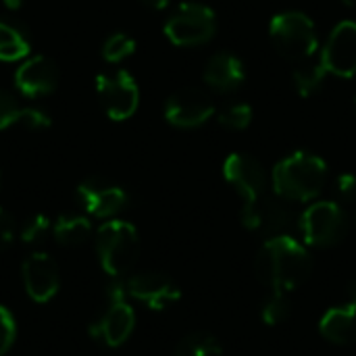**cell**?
Segmentation results:
<instances>
[{
  "label": "cell",
  "mask_w": 356,
  "mask_h": 356,
  "mask_svg": "<svg viewBox=\"0 0 356 356\" xmlns=\"http://www.w3.org/2000/svg\"><path fill=\"white\" fill-rule=\"evenodd\" d=\"M29 40L27 35L13 23L0 21V60L13 63L21 60L29 54Z\"/></svg>",
  "instance_id": "21"
},
{
  "label": "cell",
  "mask_w": 356,
  "mask_h": 356,
  "mask_svg": "<svg viewBox=\"0 0 356 356\" xmlns=\"http://www.w3.org/2000/svg\"><path fill=\"white\" fill-rule=\"evenodd\" d=\"M77 198L81 207L98 219H111L127 204V194L123 188L98 177L81 181L77 186Z\"/></svg>",
  "instance_id": "15"
},
{
  "label": "cell",
  "mask_w": 356,
  "mask_h": 356,
  "mask_svg": "<svg viewBox=\"0 0 356 356\" xmlns=\"http://www.w3.org/2000/svg\"><path fill=\"white\" fill-rule=\"evenodd\" d=\"M244 65L232 52H219L204 67V81L217 92H232L244 81Z\"/></svg>",
  "instance_id": "17"
},
{
  "label": "cell",
  "mask_w": 356,
  "mask_h": 356,
  "mask_svg": "<svg viewBox=\"0 0 356 356\" xmlns=\"http://www.w3.org/2000/svg\"><path fill=\"white\" fill-rule=\"evenodd\" d=\"M298 227L309 246L327 248L344 240L348 232V217L338 202L319 200L300 215Z\"/></svg>",
  "instance_id": "6"
},
{
  "label": "cell",
  "mask_w": 356,
  "mask_h": 356,
  "mask_svg": "<svg viewBox=\"0 0 356 356\" xmlns=\"http://www.w3.org/2000/svg\"><path fill=\"white\" fill-rule=\"evenodd\" d=\"M223 348L219 344V340L211 334L204 332H194L190 336H186L177 348L175 356H221Z\"/></svg>",
  "instance_id": "23"
},
{
  "label": "cell",
  "mask_w": 356,
  "mask_h": 356,
  "mask_svg": "<svg viewBox=\"0 0 356 356\" xmlns=\"http://www.w3.org/2000/svg\"><path fill=\"white\" fill-rule=\"evenodd\" d=\"M50 219L46 215H33L29 221H25V225L21 227V240L25 244H33L46 238V234L50 232Z\"/></svg>",
  "instance_id": "27"
},
{
  "label": "cell",
  "mask_w": 356,
  "mask_h": 356,
  "mask_svg": "<svg viewBox=\"0 0 356 356\" xmlns=\"http://www.w3.org/2000/svg\"><path fill=\"white\" fill-rule=\"evenodd\" d=\"M321 63L327 73L338 77L356 75V23L344 21L334 27L325 48L321 50Z\"/></svg>",
  "instance_id": "12"
},
{
  "label": "cell",
  "mask_w": 356,
  "mask_h": 356,
  "mask_svg": "<svg viewBox=\"0 0 356 356\" xmlns=\"http://www.w3.org/2000/svg\"><path fill=\"white\" fill-rule=\"evenodd\" d=\"M319 332L334 344H355L356 342V305H342L330 309L321 321Z\"/></svg>",
  "instance_id": "18"
},
{
  "label": "cell",
  "mask_w": 356,
  "mask_h": 356,
  "mask_svg": "<svg viewBox=\"0 0 356 356\" xmlns=\"http://www.w3.org/2000/svg\"><path fill=\"white\" fill-rule=\"evenodd\" d=\"M23 286L33 302H48L60 286V275L54 259L46 252H31L21 267Z\"/></svg>",
  "instance_id": "13"
},
{
  "label": "cell",
  "mask_w": 356,
  "mask_h": 356,
  "mask_svg": "<svg viewBox=\"0 0 356 356\" xmlns=\"http://www.w3.org/2000/svg\"><path fill=\"white\" fill-rule=\"evenodd\" d=\"M123 284L127 296L136 298L152 311H165L181 296L177 284L163 273H138Z\"/></svg>",
  "instance_id": "14"
},
{
  "label": "cell",
  "mask_w": 356,
  "mask_h": 356,
  "mask_svg": "<svg viewBox=\"0 0 356 356\" xmlns=\"http://www.w3.org/2000/svg\"><path fill=\"white\" fill-rule=\"evenodd\" d=\"M325 77H327V69L323 67L321 58L319 60H311V63H302L292 73L294 86H296V90H298L300 96L315 94L323 86Z\"/></svg>",
  "instance_id": "22"
},
{
  "label": "cell",
  "mask_w": 356,
  "mask_h": 356,
  "mask_svg": "<svg viewBox=\"0 0 356 356\" xmlns=\"http://www.w3.org/2000/svg\"><path fill=\"white\" fill-rule=\"evenodd\" d=\"M134 52H136V40L121 31L106 38V42L102 46V56L108 63H121L123 58L131 56Z\"/></svg>",
  "instance_id": "24"
},
{
  "label": "cell",
  "mask_w": 356,
  "mask_h": 356,
  "mask_svg": "<svg viewBox=\"0 0 356 356\" xmlns=\"http://www.w3.org/2000/svg\"><path fill=\"white\" fill-rule=\"evenodd\" d=\"M217 17L213 8L198 2H184L165 23V35L175 46H198L213 38Z\"/></svg>",
  "instance_id": "7"
},
{
  "label": "cell",
  "mask_w": 356,
  "mask_h": 356,
  "mask_svg": "<svg viewBox=\"0 0 356 356\" xmlns=\"http://www.w3.org/2000/svg\"><path fill=\"white\" fill-rule=\"evenodd\" d=\"M15 338H17L15 319H13L10 311L0 305V356L8 355V350L13 348Z\"/></svg>",
  "instance_id": "28"
},
{
  "label": "cell",
  "mask_w": 356,
  "mask_h": 356,
  "mask_svg": "<svg viewBox=\"0 0 356 356\" xmlns=\"http://www.w3.org/2000/svg\"><path fill=\"white\" fill-rule=\"evenodd\" d=\"M355 104H356V98H355Z\"/></svg>",
  "instance_id": "35"
},
{
  "label": "cell",
  "mask_w": 356,
  "mask_h": 356,
  "mask_svg": "<svg viewBox=\"0 0 356 356\" xmlns=\"http://www.w3.org/2000/svg\"><path fill=\"white\" fill-rule=\"evenodd\" d=\"M223 175L227 184L244 198V204H252L267 194L265 169L257 159L248 154H229L223 163Z\"/></svg>",
  "instance_id": "10"
},
{
  "label": "cell",
  "mask_w": 356,
  "mask_h": 356,
  "mask_svg": "<svg viewBox=\"0 0 356 356\" xmlns=\"http://www.w3.org/2000/svg\"><path fill=\"white\" fill-rule=\"evenodd\" d=\"M136 327V313L127 302L125 284L115 280L106 288V302L102 313L90 323V336L104 342L111 348L121 346L127 342Z\"/></svg>",
  "instance_id": "5"
},
{
  "label": "cell",
  "mask_w": 356,
  "mask_h": 356,
  "mask_svg": "<svg viewBox=\"0 0 356 356\" xmlns=\"http://www.w3.org/2000/svg\"><path fill=\"white\" fill-rule=\"evenodd\" d=\"M250 121H252V108L244 102L229 104L219 115V123L229 129H246L250 125Z\"/></svg>",
  "instance_id": "26"
},
{
  "label": "cell",
  "mask_w": 356,
  "mask_h": 356,
  "mask_svg": "<svg viewBox=\"0 0 356 356\" xmlns=\"http://www.w3.org/2000/svg\"><path fill=\"white\" fill-rule=\"evenodd\" d=\"M96 92L104 113L113 121L129 119L140 102V90L136 79L127 71L117 73H102L96 77Z\"/></svg>",
  "instance_id": "8"
},
{
  "label": "cell",
  "mask_w": 356,
  "mask_h": 356,
  "mask_svg": "<svg viewBox=\"0 0 356 356\" xmlns=\"http://www.w3.org/2000/svg\"><path fill=\"white\" fill-rule=\"evenodd\" d=\"M92 234V223L83 215H60L52 223V236L63 246H79Z\"/></svg>",
  "instance_id": "20"
},
{
  "label": "cell",
  "mask_w": 356,
  "mask_h": 356,
  "mask_svg": "<svg viewBox=\"0 0 356 356\" xmlns=\"http://www.w3.org/2000/svg\"><path fill=\"white\" fill-rule=\"evenodd\" d=\"M4 4H6L8 8H19V6H21V0H4Z\"/></svg>",
  "instance_id": "33"
},
{
  "label": "cell",
  "mask_w": 356,
  "mask_h": 356,
  "mask_svg": "<svg viewBox=\"0 0 356 356\" xmlns=\"http://www.w3.org/2000/svg\"><path fill=\"white\" fill-rule=\"evenodd\" d=\"M288 200L280 196H263L252 204H244L240 219L246 229L250 232H261L267 238L275 236H288V229L294 225V215L290 207L286 204Z\"/></svg>",
  "instance_id": "9"
},
{
  "label": "cell",
  "mask_w": 356,
  "mask_h": 356,
  "mask_svg": "<svg viewBox=\"0 0 356 356\" xmlns=\"http://www.w3.org/2000/svg\"><path fill=\"white\" fill-rule=\"evenodd\" d=\"M96 252L106 275L113 280L131 271L140 254L138 229L121 219H111L96 234Z\"/></svg>",
  "instance_id": "3"
},
{
  "label": "cell",
  "mask_w": 356,
  "mask_h": 356,
  "mask_svg": "<svg viewBox=\"0 0 356 356\" xmlns=\"http://www.w3.org/2000/svg\"><path fill=\"white\" fill-rule=\"evenodd\" d=\"M348 302L356 305V280H353L350 286H348Z\"/></svg>",
  "instance_id": "32"
},
{
  "label": "cell",
  "mask_w": 356,
  "mask_h": 356,
  "mask_svg": "<svg viewBox=\"0 0 356 356\" xmlns=\"http://www.w3.org/2000/svg\"><path fill=\"white\" fill-rule=\"evenodd\" d=\"M261 317L267 325H277L282 321H286L290 317V300L286 292H273L261 311Z\"/></svg>",
  "instance_id": "25"
},
{
  "label": "cell",
  "mask_w": 356,
  "mask_h": 356,
  "mask_svg": "<svg viewBox=\"0 0 356 356\" xmlns=\"http://www.w3.org/2000/svg\"><path fill=\"white\" fill-rule=\"evenodd\" d=\"M15 83L21 94L35 98L50 94L58 83V67L44 54L27 58L15 73Z\"/></svg>",
  "instance_id": "16"
},
{
  "label": "cell",
  "mask_w": 356,
  "mask_h": 356,
  "mask_svg": "<svg viewBox=\"0 0 356 356\" xmlns=\"http://www.w3.org/2000/svg\"><path fill=\"white\" fill-rule=\"evenodd\" d=\"M213 113L215 104L200 88H181L171 94L165 104V117L175 127H198L207 123Z\"/></svg>",
  "instance_id": "11"
},
{
  "label": "cell",
  "mask_w": 356,
  "mask_h": 356,
  "mask_svg": "<svg viewBox=\"0 0 356 356\" xmlns=\"http://www.w3.org/2000/svg\"><path fill=\"white\" fill-rule=\"evenodd\" d=\"M344 4H348V6H356V0H344Z\"/></svg>",
  "instance_id": "34"
},
{
  "label": "cell",
  "mask_w": 356,
  "mask_h": 356,
  "mask_svg": "<svg viewBox=\"0 0 356 356\" xmlns=\"http://www.w3.org/2000/svg\"><path fill=\"white\" fill-rule=\"evenodd\" d=\"M336 190L342 198L353 200L356 196V175L353 173H342L336 181Z\"/></svg>",
  "instance_id": "30"
},
{
  "label": "cell",
  "mask_w": 356,
  "mask_h": 356,
  "mask_svg": "<svg viewBox=\"0 0 356 356\" xmlns=\"http://www.w3.org/2000/svg\"><path fill=\"white\" fill-rule=\"evenodd\" d=\"M269 35L273 46L288 60H309L319 48L315 23L298 10H286L271 19Z\"/></svg>",
  "instance_id": "4"
},
{
  "label": "cell",
  "mask_w": 356,
  "mask_h": 356,
  "mask_svg": "<svg viewBox=\"0 0 356 356\" xmlns=\"http://www.w3.org/2000/svg\"><path fill=\"white\" fill-rule=\"evenodd\" d=\"M15 238V223L13 217L0 207V250H4Z\"/></svg>",
  "instance_id": "29"
},
{
  "label": "cell",
  "mask_w": 356,
  "mask_h": 356,
  "mask_svg": "<svg viewBox=\"0 0 356 356\" xmlns=\"http://www.w3.org/2000/svg\"><path fill=\"white\" fill-rule=\"evenodd\" d=\"M327 179V165L321 156L298 150L282 159L273 169V190L275 196L288 202H309L315 200Z\"/></svg>",
  "instance_id": "2"
},
{
  "label": "cell",
  "mask_w": 356,
  "mask_h": 356,
  "mask_svg": "<svg viewBox=\"0 0 356 356\" xmlns=\"http://www.w3.org/2000/svg\"><path fill=\"white\" fill-rule=\"evenodd\" d=\"M257 277L271 288V292L296 290L313 269L309 250L292 236L269 238L257 254Z\"/></svg>",
  "instance_id": "1"
},
{
  "label": "cell",
  "mask_w": 356,
  "mask_h": 356,
  "mask_svg": "<svg viewBox=\"0 0 356 356\" xmlns=\"http://www.w3.org/2000/svg\"><path fill=\"white\" fill-rule=\"evenodd\" d=\"M15 123H21L31 129H44L50 127L52 121L42 108L23 106L10 92L0 90V129H6Z\"/></svg>",
  "instance_id": "19"
},
{
  "label": "cell",
  "mask_w": 356,
  "mask_h": 356,
  "mask_svg": "<svg viewBox=\"0 0 356 356\" xmlns=\"http://www.w3.org/2000/svg\"><path fill=\"white\" fill-rule=\"evenodd\" d=\"M146 6H150V8H154V10H163V8H167L169 6V2L171 0H142Z\"/></svg>",
  "instance_id": "31"
}]
</instances>
